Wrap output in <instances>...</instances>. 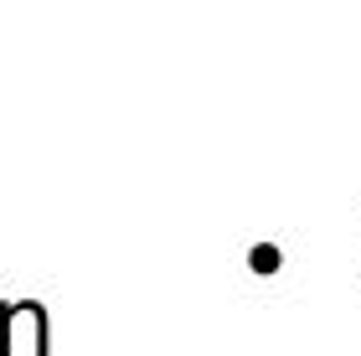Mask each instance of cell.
<instances>
[{
  "instance_id": "1",
  "label": "cell",
  "mask_w": 361,
  "mask_h": 356,
  "mask_svg": "<svg viewBox=\"0 0 361 356\" xmlns=\"http://www.w3.org/2000/svg\"><path fill=\"white\" fill-rule=\"evenodd\" d=\"M0 356H47V310L37 300L0 310Z\"/></svg>"
}]
</instances>
